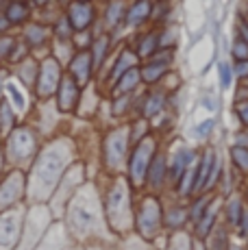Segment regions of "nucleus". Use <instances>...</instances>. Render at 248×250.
<instances>
[{
	"mask_svg": "<svg viewBox=\"0 0 248 250\" xmlns=\"http://www.w3.org/2000/svg\"><path fill=\"white\" fill-rule=\"evenodd\" d=\"M16 40L18 37L13 35H0V65L9 63V57H11V50L16 46Z\"/></svg>",
	"mask_w": 248,
	"mask_h": 250,
	"instance_id": "37998d69",
	"label": "nucleus"
},
{
	"mask_svg": "<svg viewBox=\"0 0 248 250\" xmlns=\"http://www.w3.org/2000/svg\"><path fill=\"white\" fill-rule=\"evenodd\" d=\"M242 83H244V87H248V79H246V81H242Z\"/></svg>",
	"mask_w": 248,
	"mask_h": 250,
	"instance_id": "5fc2aeb1",
	"label": "nucleus"
},
{
	"mask_svg": "<svg viewBox=\"0 0 248 250\" xmlns=\"http://www.w3.org/2000/svg\"><path fill=\"white\" fill-rule=\"evenodd\" d=\"M213 198H216V194H209V191H203V194L194 196L192 205L187 207V211H189V224H194V222H196V220L200 218V215L207 211V207L211 205Z\"/></svg>",
	"mask_w": 248,
	"mask_h": 250,
	"instance_id": "f704fd0d",
	"label": "nucleus"
},
{
	"mask_svg": "<svg viewBox=\"0 0 248 250\" xmlns=\"http://www.w3.org/2000/svg\"><path fill=\"white\" fill-rule=\"evenodd\" d=\"M22 40L28 44L31 50H37V48L48 46V42L52 40V31L46 22H26L22 26Z\"/></svg>",
	"mask_w": 248,
	"mask_h": 250,
	"instance_id": "aec40b11",
	"label": "nucleus"
},
{
	"mask_svg": "<svg viewBox=\"0 0 248 250\" xmlns=\"http://www.w3.org/2000/svg\"><path fill=\"white\" fill-rule=\"evenodd\" d=\"M37 72H40V59H37V57H33V55L16 65V76L20 79L22 85H26V87H31V89L35 87Z\"/></svg>",
	"mask_w": 248,
	"mask_h": 250,
	"instance_id": "c85d7f7f",
	"label": "nucleus"
},
{
	"mask_svg": "<svg viewBox=\"0 0 248 250\" xmlns=\"http://www.w3.org/2000/svg\"><path fill=\"white\" fill-rule=\"evenodd\" d=\"M185 224H189V211L183 205H172L170 209L164 211V229H168L170 233L174 230H183Z\"/></svg>",
	"mask_w": 248,
	"mask_h": 250,
	"instance_id": "bb28decb",
	"label": "nucleus"
},
{
	"mask_svg": "<svg viewBox=\"0 0 248 250\" xmlns=\"http://www.w3.org/2000/svg\"><path fill=\"white\" fill-rule=\"evenodd\" d=\"M104 220L107 227L116 233H126L133 227V203H131V183L126 176H113L109 187L104 189Z\"/></svg>",
	"mask_w": 248,
	"mask_h": 250,
	"instance_id": "7ed1b4c3",
	"label": "nucleus"
},
{
	"mask_svg": "<svg viewBox=\"0 0 248 250\" xmlns=\"http://www.w3.org/2000/svg\"><path fill=\"white\" fill-rule=\"evenodd\" d=\"M124 16H126V2H124V0H107L103 26L107 28L109 33L116 31L118 26H124Z\"/></svg>",
	"mask_w": 248,
	"mask_h": 250,
	"instance_id": "a878e982",
	"label": "nucleus"
},
{
	"mask_svg": "<svg viewBox=\"0 0 248 250\" xmlns=\"http://www.w3.org/2000/svg\"><path fill=\"white\" fill-rule=\"evenodd\" d=\"M9 28H11V24H9L7 18H4V13L0 11V35H7Z\"/></svg>",
	"mask_w": 248,
	"mask_h": 250,
	"instance_id": "09e8293b",
	"label": "nucleus"
},
{
	"mask_svg": "<svg viewBox=\"0 0 248 250\" xmlns=\"http://www.w3.org/2000/svg\"><path fill=\"white\" fill-rule=\"evenodd\" d=\"M131 109H135V94H124V96H113L111 103V111L116 118L126 115Z\"/></svg>",
	"mask_w": 248,
	"mask_h": 250,
	"instance_id": "e433bc0d",
	"label": "nucleus"
},
{
	"mask_svg": "<svg viewBox=\"0 0 248 250\" xmlns=\"http://www.w3.org/2000/svg\"><path fill=\"white\" fill-rule=\"evenodd\" d=\"M233 74H235V79L246 81L248 79V59L246 61H233Z\"/></svg>",
	"mask_w": 248,
	"mask_h": 250,
	"instance_id": "a18cd8bd",
	"label": "nucleus"
},
{
	"mask_svg": "<svg viewBox=\"0 0 248 250\" xmlns=\"http://www.w3.org/2000/svg\"><path fill=\"white\" fill-rule=\"evenodd\" d=\"M103 205L96 194V189L89 185H83L74 191V196L68 203V227L70 233H74L79 239L92 237L103 233L107 220H103Z\"/></svg>",
	"mask_w": 248,
	"mask_h": 250,
	"instance_id": "f03ea898",
	"label": "nucleus"
},
{
	"mask_svg": "<svg viewBox=\"0 0 248 250\" xmlns=\"http://www.w3.org/2000/svg\"><path fill=\"white\" fill-rule=\"evenodd\" d=\"M235 115H237L240 126L244 128V131H248V98L237 100V103H235Z\"/></svg>",
	"mask_w": 248,
	"mask_h": 250,
	"instance_id": "c03bdc74",
	"label": "nucleus"
},
{
	"mask_svg": "<svg viewBox=\"0 0 248 250\" xmlns=\"http://www.w3.org/2000/svg\"><path fill=\"white\" fill-rule=\"evenodd\" d=\"M159 148L161 146L155 135H146L144 139H140L137 144L131 146V152H128V159H126V181L131 183V187H135V189L146 187L148 167Z\"/></svg>",
	"mask_w": 248,
	"mask_h": 250,
	"instance_id": "423d86ee",
	"label": "nucleus"
},
{
	"mask_svg": "<svg viewBox=\"0 0 248 250\" xmlns=\"http://www.w3.org/2000/svg\"><path fill=\"white\" fill-rule=\"evenodd\" d=\"M68 74L72 76L81 87H85V85H89V81H94L96 68H94V59H92L89 48L87 50H74V55L68 61Z\"/></svg>",
	"mask_w": 248,
	"mask_h": 250,
	"instance_id": "2eb2a0df",
	"label": "nucleus"
},
{
	"mask_svg": "<svg viewBox=\"0 0 248 250\" xmlns=\"http://www.w3.org/2000/svg\"><path fill=\"white\" fill-rule=\"evenodd\" d=\"M65 16L72 24L74 33L81 31H92L94 24L98 22L96 18V7L94 2H81V0H70L65 4Z\"/></svg>",
	"mask_w": 248,
	"mask_h": 250,
	"instance_id": "ddd939ff",
	"label": "nucleus"
},
{
	"mask_svg": "<svg viewBox=\"0 0 248 250\" xmlns=\"http://www.w3.org/2000/svg\"><path fill=\"white\" fill-rule=\"evenodd\" d=\"M198 161V152L187 144H181L174 148L172 152H168V187L174 191V187L179 185V181L183 179V174Z\"/></svg>",
	"mask_w": 248,
	"mask_h": 250,
	"instance_id": "9d476101",
	"label": "nucleus"
},
{
	"mask_svg": "<svg viewBox=\"0 0 248 250\" xmlns=\"http://www.w3.org/2000/svg\"><path fill=\"white\" fill-rule=\"evenodd\" d=\"M57 2H61V4H68V2H70V0H57Z\"/></svg>",
	"mask_w": 248,
	"mask_h": 250,
	"instance_id": "864d4df0",
	"label": "nucleus"
},
{
	"mask_svg": "<svg viewBox=\"0 0 248 250\" xmlns=\"http://www.w3.org/2000/svg\"><path fill=\"white\" fill-rule=\"evenodd\" d=\"M22 229H24V218L20 211L9 209L0 213V250H16Z\"/></svg>",
	"mask_w": 248,
	"mask_h": 250,
	"instance_id": "f8f14e48",
	"label": "nucleus"
},
{
	"mask_svg": "<svg viewBox=\"0 0 248 250\" xmlns=\"http://www.w3.org/2000/svg\"><path fill=\"white\" fill-rule=\"evenodd\" d=\"M133 227L142 239H155L164 230V205L155 191H148L140 198L133 211Z\"/></svg>",
	"mask_w": 248,
	"mask_h": 250,
	"instance_id": "39448f33",
	"label": "nucleus"
},
{
	"mask_svg": "<svg viewBox=\"0 0 248 250\" xmlns=\"http://www.w3.org/2000/svg\"><path fill=\"white\" fill-rule=\"evenodd\" d=\"M174 63V50L172 48H159L148 61H142L140 72H142V83L144 85H157L172 72Z\"/></svg>",
	"mask_w": 248,
	"mask_h": 250,
	"instance_id": "1a4fd4ad",
	"label": "nucleus"
},
{
	"mask_svg": "<svg viewBox=\"0 0 248 250\" xmlns=\"http://www.w3.org/2000/svg\"><path fill=\"white\" fill-rule=\"evenodd\" d=\"M133 50H135L140 63L142 61H148L150 57L159 50V26L140 33V37L135 40V48H133Z\"/></svg>",
	"mask_w": 248,
	"mask_h": 250,
	"instance_id": "5701e85b",
	"label": "nucleus"
},
{
	"mask_svg": "<svg viewBox=\"0 0 248 250\" xmlns=\"http://www.w3.org/2000/svg\"><path fill=\"white\" fill-rule=\"evenodd\" d=\"M131 133L128 126H118L104 135L103 139V161L109 172H120L126 166L128 152H131Z\"/></svg>",
	"mask_w": 248,
	"mask_h": 250,
	"instance_id": "0eeeda50",
	"label": "nucleus"
},
{
	"mask_svg": "<svg viewBox=\"0 0 248 250\" xmlns=\"http://www.w3.org/2000/svg\"><path fill=\"white\" fill-rule=\"evenodd\" d=\"M220 213H222V200H220V196L216 194V198L211 200V205L207 207V211H205V213L200 215L196 222L192 224V227H194L192 235L198 239V242H203V239L213 230V227L218 224V218H220Z\"/></svg>",
	"mask_w": 248,
	"mask_h": 250,
	"instance_id": "a211bd4d",
	"label": "nucleus"
},
{
	"mask_svg": "<svg viewBox=\"0 0 248 250\" xmlns=\"http://www.w3.org/2000/svg\"><path fill=\"white\" fill-rule=\"evenodd\" d=\"M9 2H11V0H0V11H4V7H7Z\"/></svg>",
	"mask_w": 248,
	"mask_h": 250,
	"instance_id": "603ef678",
	"label": "nucleus"
},
{
	"mask_svg": "<svg viewBox=\"0 0 248 250\" xmlns=\"http://www.w3.org/2000/svg\"><path fill=\"white\" fill-rule=\"evenodd\" d=\"M4 94H7V100L11 103V107L16 109V113H24V111H26V96H24V89L18 87L13 81H7V83H4Z\"/></svg>",
	"mask_w": 248,
	"mask_h": 250,
	"instance_id": "72a5a7b5",
	"label": "nucleus"
},
{
	"mask_svg": "<svg viewBox=\"0 0 248 250\" xmlns=\"http://www.w3.org/2000/svg\"><path fill=\"white\" fill-rule=\"evenodd\" d=\"M152 16V0H133L126 4V16H124V26L128 28H142L150 22Z\"/></svg>",
	"mask_w": 248,
	"mask_h": 250,
	"instance_id": "412c9836",
	"label": "nucleus"
},
{
	"mask_svg": "<svg viewBox=\"0 0 248 250\" xmlns=\"http://www.w3.org/2000/svg\"><path fill=\"white\" fill-rule=\"evenodd\" d=\"M4 18L9 20V24L13 26H24L26 22H31V16H33V4L28 0H11V2L4 7Z\"/></svg>",
	"mask_w": 248,
	"mask_h": 250,
	"instance_id": "b1692460",
	"label": "nucleus"
},
{
	"mask_svg": "<svg viewBox=\"0 0 248 250\" xmlns=\"http://www.w3.org/2000/svg\"><path fill=\"white\" fill-rule=\"evenodd\" d=\"M244 205L246 200L242 196H233L228 198L227 203L222 205V215H224V222L231 230H237L240 227V220H242V213H244Z\"/></svg>",
	"mask_w": 248,
	"mask_h": 250,
	"instance_id": "cd10ccee",
	"label": "nucleus"
},
{
	"mask_svg": "<svg viewBox=\"0 0 248 250\" xmlns=\"http://www.w3.org/2000/svg\"><path fill=\"white\" fill-rule=\"evenodd\" d=\"M81 100V85L70 74H63L59 83V89L55 94V107L59 113H72L79 107Z\"/></svg>",
	"mask_w": 248,
	"mask_h": 250,
	"instance_id": "dca6fc26",
	"label": "nucleus"
},
{
	"mask_svg": "<svg viewBox=\"0 0 248 250\" xmlns=\"http://www.w3.org/2000/svg\"><path fill=\"white\" fill-rule=\"evenodd\" d=\"M26 194V176L22 170L9 172L4 179H0V213L9 211L18 205Z\"/></svg>",
	"mask_w": 248,
	"mask_h": 250,
	"instance_id": "9b49d317",
	"label": "nucleus"
},
{
	"mask_svg": "<svg viewBox=\"0 0 248 250\" xmlns=\"http://www.w3.org/2000/svg\"><path fill=\"white\" fill-rule=\"evenodd\" d=\"M18 122V113L16 109L11 107L7 98H0V139H7L9 133L16 128Z\"/></svg>",
	"mask_w": 248,
	"mask_h": 250,
	"instance_id": "7c9ffc66",
	"label": "nucleus"
},
{
	"mask_svg": "<svg viewBox=\"0 0 248 250\" xmlns=\"http://www.w3.org/2000/svg\"><path fill=\"white\" fill-rule=\"evenodd\" d=\"M228 157H231V163L233 167H235L240 174L248 176V146L246 144H233L231 148H228Z\"/></svg>",
	"mask_w": 248,
	"mask_h": 250,
	"instance_id": "473e14b6",
	"label": "nucleus"
},
{
	"mask_svg": "<svg viewBox=\"0 0 248 250\" xmlns=\"http://www.w3.org/2000/svg\"><path fill=\"white\" fill-rule=\"evenodd\" d=\"M228 227H222V224H216L213 230L203 239L205 242V250H228L231 246V235H228Z\"/></svg>",
	"mask_w": 248,
	"mask_h": 250,
	"instance_id": "c756f323",
	"label": "nucleus"
},
{
	"mask_svg": "<svg viewBox=\"0 0 248 250\" xmlns=\"http://www.w3.org/2000/svg\"><path fill=\"white\" fill-rule=\"evenodd\" d=\"M237 35H240L242 40L248 44V22L242 16H240V20H237Z\"/></svg>",
	"mask_w": 248,
	"mask_h": 250,
	"instance_id": "de8ad7c7",
	"label": "nucleus"
},
{
	"mask_svg": "<svg viewBox=\"0 0 248 250\" xmlns=\"http://www.w3.org/2000/svg\"><path fill=\"white\" fill-rule=\"evenodd\" d=\"M213 128H216V120H213V118H207V120H203V122H200L198 126H194L192 135H194V139L203 142V139H207L209 135H211Z\"/></svg>",
	"mask_w": 248,
	"mask_h": 250,
	"instance_id": "a19ab883",
	"label": "nucleus"
},
{
	"mask_svg": "<svg viewBox=\"0 0 248 250\" xmlns=\"http://www.w3.org/2000/svg\"><path fill=\"white\" fill-rule=\"evenodd\" d=\"M135 65H140V59H137L135 50L133 48H124V50L118 52V57L109 63L107 68V81H104V85H109V87H113L116 85V81L120 79L126 70L135 68Z\"/></svg>",
	"mask_w": 248,
	"mask_h": 250,
	"instance_id": "6ab92c4d",
	"label": "nucleus"
},
{
	"mask_svg": "<svg viewBox=\"0 0 248 250\" xmlns=\"http://www.w3.org/2000/svg\"><path fill=\"white\" fill-rule=\"evenodd\" d=\"M168 185V150L159 148L148 167V176H146V187L148 191H161Z\"/></svg>",
	"mask_w": 248,
	"mask_h": 250,
	"instance_id": "f3484780",
	"label": "nucleus"
},
{
	"mask_svg": "<svg viewBox=\"0 0 248 250\" xmlns=\"http://www.w3.org/2000/svg\"><path fill=\"white\" fill-rule=\"evenodd\" d=\"M172 13V4L170 0H152V16H150V22L152 24H168V18Z\"/></svg>",
	"mask_w": 248,
	"mask_h": 250,
	"instance_id": "c9c22d12",
	"label": "nucleus"
},
{
	"mask_svg": "<svg viewBox=\"0 0 248 250\" xmlns=\"http://www.w3.org/2000/svg\"><path fill=\"white\" fill-rule=\"evenodd\" d=\"M40 135L33 126H16L9 137L4 139V148H2V161L13 166L16 170L20 167L33 166L37 152H40Z\"/></svg>",
	"mask_w": 248,
	"mask_h": 250,
	"instance_id": "20e7f679",
	"label": "nucleus"
},
{
	"mask_svg": "<svg viewBox=\"0 0 248 250\" xmlns=\"http://www.w3.org/2000/svg\"><path fill=\"white\" fill-rule=\"evenodd\" d=\"M33 55V50L28 48V44L22 37H18L16 40V46H13V50H11V57H9V63L11 65H18L20 61H24V59H28V57Z\"/></svg>",
	"mask_w": 248,
	"mask_h": 250,
	"instance_id": "58836bf2",
	"label": "nucleus"
},
{
	"mask_svg": "<svg viewBox=\"0 0 248 250\" xmlns=\"http://www.w3.org/2000/svg\"><path fill=\"white\" fill-rule=\"evenodd\" d=\"M63 79V65L59 59H55L52 55H46L40 59V72H37V81H35V96L40 100H50L55 98L59 83Z\"/></svg>",
	"mask_w": 248,
	"mask_h": 250,
	"instance_id": "6e6552de",
	"label": "nucleus"
},
{
	"mask_svg": "<svg viewBox=\"0 0 248 250\" xmlns=\"http://www.w3.org/2000/svg\"><path fill=\"white\" fill-rule=\"evenodd\" d=\"M50 2H52V0H31L33 9H46Z\"/></svg>",
	"mask_w": 248,
	"mask_h": 250,
	"instance_id": "8fccbe9b",
	"label": "nucleus"
},
{
	"mask_svg": "<svg viewBox=\"0 0 248 250\" xmlns=\"http://www.w3.org/2000/svg\"><path fill=\"white\" fill-rule=\"evenodd\" d=\"M137 109V118H144V120H155L159 118L161 113H165L168 109V89H150L142 96V100L135 103Z\"/></svg>",
	"mask_w": 248,
	"mask_h": 250,
	"instance_id": "4468645a",
	"label": "nucleus"
},
{
	"mask_svg": "<svg viewBox=\"0 0 248 250\" xmlns=\"http://www.w3.org/2000/svg\"><path fill=\"white\" fill-rule=\"evenodd\" d=\"M218 79H220V87L222 89L231 87L233 81H235V74H233V63H228V61H220V65H218Z\"/></svg>",
	"mask_w": 248,
	"mask_h": 250,
	"instance_id": "ea45409f",
	"label": "nucleus"
},
{
	"mask_svg": "<svg viewBox=\"0 0 248 250\" xmlns=\"http://www.w3.org/2000/svg\"><path fill=\"white\" fill-rule=\"evenodd\" d=\"M176 37H179V31H176L174 24H164L159 26V48H176Z\"/></svg>",
	"mask_w": 248,
	"mask_h": 250,
	"instance_id": "4c0bfd02",
	"label": "nucleus"
},
{
	"mask_svg": "<svg viewBox=\"0 0 248 250\" xmlns=\"http://www.w3.org/2000/svg\"><path fill=\"white\" fill-rule=\"evenodd\" d=\"M142 85V72L140 65L126 70L120 79L116 81V85L111 87V96H124V94H137V87Z\"/></svg>",
	"mask_w": 248,
	"mask_h": 250,
	"instance_id": "393cba45",
	"label": "nucleus"
},
{
	"mask_svg": "<svg viewBox=\"0 0 248 250\" xmlns=\"http://www.w3.org/2000/svg\"><path fill=\"white\" fill-rule=\"evenodd\" d=\"M50 31H52V42H72L74 37V28L65 13H61L57 20H52Z\"/></svg>",
	"mask_w": 248,
	"mask_h": 250,
	"instance_id": "2f4dec72",
	"label": "nucleus"
},
{
	"mask_svg": "<svg viewBox=\"0 0 248 250\" xmlns=\"http://www.w3.org/2000/svg\"><path fill=\"white\" fill-rule=\"evenodd\" d=\"M89 52H92V59H94V68H96V72H100L104 68V63H107L109 52H111V33L109 31L94 33Z\"/></svg>",
	"mask_w": 248,
	"mask_h": 250,
	"instance_id": "4be33fe9",
	"label": "nucleus"
},
{
	"mask_svg": "<svg viewBox=\"0 0 248 250\" xmlns=\"http://www.w3.org/2000/svg\"><path fill=\"white\" fill-rule=\"evenodd\" d=\"M70 157H72L70 142H50L46 148H40L31 166L33 174L28 194L35 200H48L68 170Z\"/></svg>",
	"mask_w": 248,
	"mask_h": 250,
	"instance_id": "f257e3e1",
	"label": "nucleus"
},
{
	"mask_svg": "<svg viewBox=\"0 0 248 250\" xmlns=\"http://www.w3.org/2000/svg\"><path fill=\"white\" fill-rule=\"evenodd\" d=\"M4 83H7V72L0 70V98H2V89H4Z\"/></svg>",
	"mask_w": 248,
	"mask_h": 250,
	"instance_id": "3c124183",
	"label": "nucleus"
},
{
	"mask_svg": "<svg viewBox=\"0 0 248 250\" xmlns=\"http://www.w3.org/2000/svg\"><path fill=\"white\" fill-rule=\"evenodd\" d=\"M81 2H92V0H81Z\"/></svg>",
	"mask_w": 248,
	"mask_h": 250,
	"instance_id": "4d7b16f0",
	"label": "nucleus"
},
{
	"mask_svg": "<svg viewBox=\"0 0 248 250\" xmlns=\"http://www.w3.org/2000/svg\"><path fill=\"white\" fill-rule=\"evenodd\" d=\"M242 18H244V16H242ZM244 20H246V22H248V11H246V18H244Z\"/></svg>",
	"mask_w": 248,
	"mask_h": 250,
	"instance_id": "6e6d98bb",
	"label": "nucleus"
},
{
	"mask_svg": "<svg viewBox=\"0 0 248 250\" xmlns=\"http://www.w3.org/2000/svg\"><path fill=\"white\" fill-rule=\"evenodd\" d=\"M237 233L240 237L248 242V203L244 205V213H242V220H240V227H237Z\"/></svg>",
	"mask_w": 248,
	"mask_h": 250,
	"instance_id": "49530a36",
	"label": "nucleus"
},
{
	"mask_svg": "<svg viewBox=\"0 0 248 250\" xmlns=\"http://www.w3.org/2000/svg\"><path fill=\"white\" fill-rule=\"evenodd\" d=\"M231 59L233 61H246L248 59V44L240 35H235V40H233V44H231Z\"/></svg>",
	"mask_w": 248,
	"mask_h": 250,
	"instance_id": "79ce46f5",
	"label": "nucleus"
}]
</instances>
